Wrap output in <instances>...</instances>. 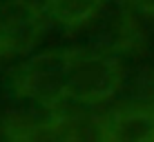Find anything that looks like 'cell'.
I'll use <instances>...</instances> for the list:
<instances>
[{
	"label": "cell",
	"mask_w": 154,
	"mask_h": 142,
	"mask_svg": "<svg viewBox=\"0 0 154 142\" xmlns=\"http://www.w3.org/2000/svg\"><path fill=\"white\" fill-rule=\"evenodd\" d=\"M25 89L42 102L98 100L116 89V62L89 51H49L25 67Z\"/></svg>",
	"instance_id": "6da1fadb"
},
{
	"label": "cell",
	"mask_w": 154,
	"mask_h": 142,
	"mask_svg": "<svg viewBox=\"0 0 154 142\" xmlns=\"http://www.w3.org/2000/svg\"><path fill=\"white\" fill-rule=\"evenodd\" d=\"M47 13L34 0H0V58L29 54L45 36Z\"/></svg>",
	"instance_id": "7a4b0ae2"
},
{
	"label": "cell",
	"mask_w": 154,
	"mask_h": 142,
	"mask_svg": "<svg viewBox=\"0 0 154 142\" xmlns=\"http://www.w3.org/2000/svg\"><path fill=\"white\" fill-rule=\"evenodd\" d=\"M105 142H150L154 138V109H123L103 124Z\"/></svg>",
	"instance_id": "3957f363"
},
{
	"label": "cell",
	"mask_w": 154,
	"mask_h": 142,
	"mask_svg": "<svg viewBox=\"0 0 154 142\" xmlns=\"http://www.w3.org/2000/svg\"><path fill=\"white\" fill-rule=\"evenodd\" d=\"M105 0H45L51 18L65 25H81L98 11Z\"/></svg>",
	"instance_id": "277c9868"
},
{
	"label": "cell",
	"mask_w": 154,
	"mask_h": 142,
	"mask_svg": "<svg viewBox=\"0 0 154 142\" xmlns=\"http://www.w3.org/2000/svg\"><path fill=\"white\" fill-rule=\"evenodd\" d=\"M147 93H150V100H152V104H154V78H152V82H150V89H147Z\"/></svg>",
	"instance_id": "5b68a950"
},
{
	"label": "cell",
	"mask_w": 154,
	"mask_h": 142,
	"mask_svg": "<svg viewBox=\"0 0 154 142\" xmlns=\"http://www.w3.org/2000/svg\"><path fill=\"white\" fill-rule=\"evenodd\" d=\"M150 142H154V138H152V140H150Z\"/></svg>",
	"instance_id": "8992f818"
}]
</instances>
